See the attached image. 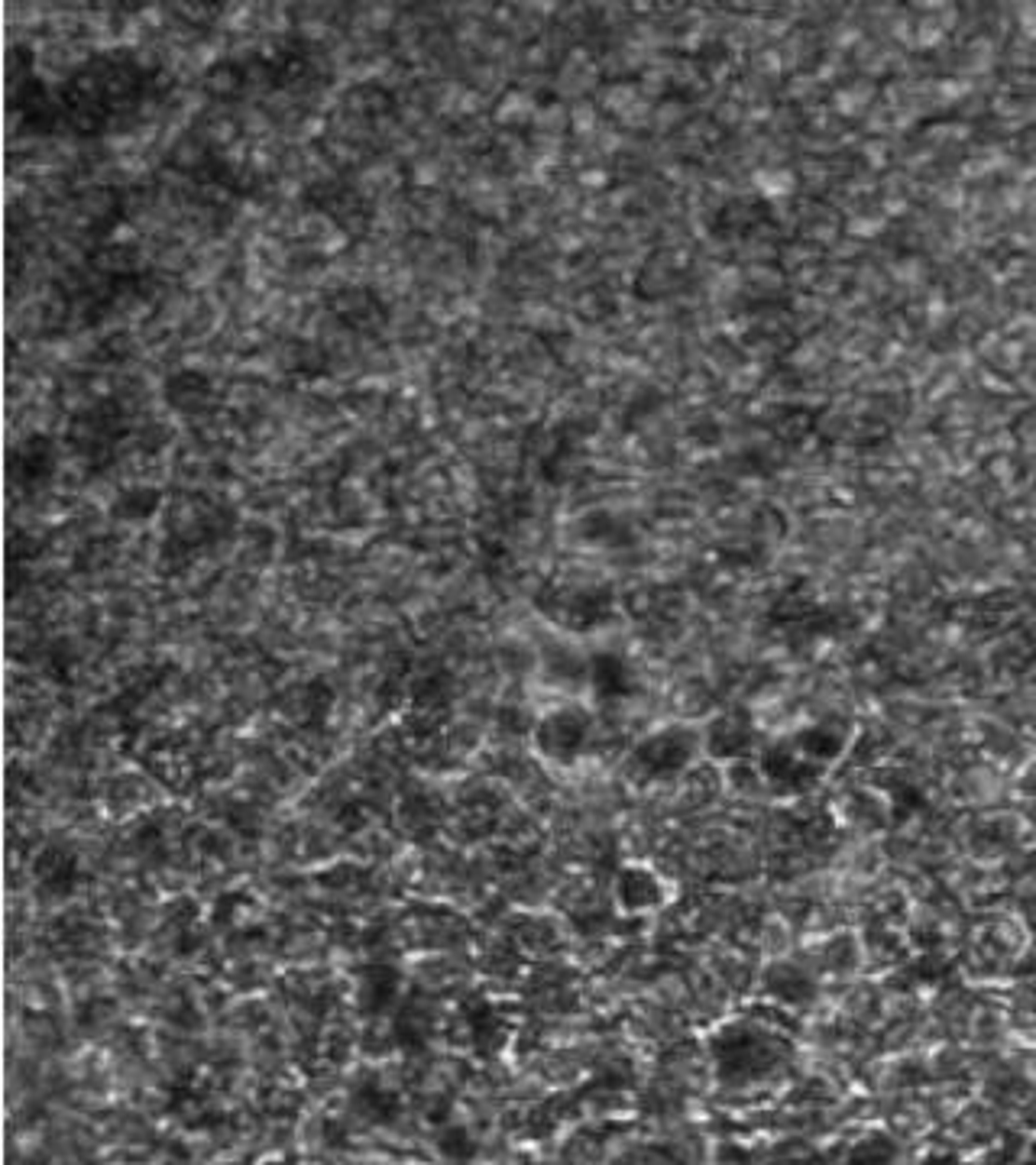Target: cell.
I'll return each mask as SVG.
<instances>
[{
	"label": "cell",
	"instance_id": "1",
	"mask_svg": "<svg viewBox=\"0 0 1036 1165\" xmlns=\"http://www.w3.org/2000/svg\"><path fill=\"white\" fill-rule=\"evenodd\" d=\"M535 605L541 616H548L557 629L570 635H593L612 625V618L619 616L616 589L606 583H548L538 589Z\"/></svg>",
	"mask_w": 1036,
	"mask_h": 1165
},
{
	"label": "cell",
	"instance_id": "2",
	"mask_svg": "<svg viewBox=\"0 0 1036 1165\" xmlns=\"http://www.w3.org/2000/svg\"><path fill=\"white\" fill-rule=\"evenodd\" d=\"M781 1052L784 1042L755 1020H729L710 1036L713 1065L729 1081L765 1075L774 1062H781Z\"/></svg>",
	"mask_w": 1036,
	"mask_h": 1165
},
{
	"label": "cell",
	"instance_id": "3",
	"mask_svg": "<svg viewBox=\"0 0 1036 1165\" xmlns=\"http://www.w3.org/2000/svg\"><path fill=\"white\" fill-rule=\"evenodd\" d=\"M700 754H703V728L687 725V722H667L632 745L629 767L651 783L674 780L690 771Z\"/></svg>",
	"mask_w": 1036,
	"mask_h": 1165
},
{
	"label": "cell",
	"instance_id": "4",
	"mask_svg": "<svg viewBox=\"0 0 1036 1165\" xmlns=\"http://www.w3.org/2000/svg\"><path fill=\"white\" fill-rule=\"evenodd\" d=\"M593 735H596V719L580 703L554 706L535 719L531 728V748L541 761L554 767H574L590 752Z\"/></svg>",
	"mask_w": 1036,
	"mask_h": 1165
},
{
	"label": "cell",
	"instance_id": "5",
	"mask_svg": "<svg viewBox=\"0 0 1036 1165\" xmlns=\"http://www.w3.org/2000/svg\"><path fill=\"white\" fill-rule=\"evenodd\" d=\"M755 767H758L765 790H771L774 796H807L820 787L823 774H826L823 767H816L813 761H807L797 752L790 735L765 741L758 758H755Z\"/></svg>",
	"mask_w": 1036,
	"mask_h": 1165
},
{
	"label": "cell",
	"instance_id": "6",
	"mask_svg": "<svg viewBox=\"0 0 1036 1165\" xmlns=\"http://www.w3.org/2000/svg\"><path fill=\"white\" fill-rule=\"evenodd\" d=\"M758 752L761 728L752 710H745V706L716 712L703 725V754H710L719 765H742V761L758 758Z\"/></svg>",
	"mask_w": 1036,
	"mask_h": 1165
},
{
	"label": "cell",
	"instance_id": "7",
	"mask_svg": "<svg viewBox=\"0 0 1036 1165\" xmlns=\"http://www.w3.org/2000/svg\"><path fill=\"white\" fill-rule=\"evenodd\" d=\"M30 877H33V890H36L46 903H62L78 894L81 881H85V864H81V855L72 845L46 842L43 848L33 855Z\"/></svg>",
	"mask_w": 1036,
	"mask_h": 1165
},
{
	"label": "cell",
	"instance_id": "8",
	"mask_svg": "<svg viewBox=\"0 0 1036 1165\" xmlns=\"http://www.w3.org/2000/svg\"><path fill=\"white\" fill-rule=\"evenodd\" d=\"M671 901L667 881L645 861H625L612 874V903L625 916H648Z\"/></svg>",
	"mask_w": 1036,
	"mask_h": 1165
},
{
	"label": "cell",
	"instance_id": "9",
	"mask_svg": "<svg viewBox=\"0 0 1036 1165\" xmlns=\"http://www.w3.org/2000/svg\"><path fill=\"white\" fill-rule=\"evenodd\" d=\"M460 1026L470 1049L476 1055H483V1059L499 1055L506 1049V1042L512 1039V1017H509V1010L499 1000L483 997V994L460 1000Z\"/></svg>",
	"mask_w": 1036,
	"mask_h": 1165
},
{
	"label": "cell",
	"instance_id": "10",
	"mask_svg": "<svg viewBox=\"0 0 1036 1165\" xmlns=\"http://www.w3.org/2000/svg\"><path fill=\"white\" fill-rule=\"evenodd\" d=\"M353 997H357L360 1017H388L402 1004V971L392 962H366L357 974Z\"/></svg>",
	"mask_w": 1036,
	"mask_h": 1165
},
{
	"label": "cell",
	"instance_id": "11",
	"mask_svg": "<svg viewBox=\"0 0 1036 1165\" xmlns=\"http://www.w3.org/2000/svg\"><path fill=\"white\" fill-rule=\"evenodd\" d=\"M586 686L606 706L629 703L638 693V673L619 651H596L586 664Z\"/></svg>",
	"mask_w": 1036,
	"mask_h": 1165
},
{
	"label": "cell",
	"instance_id": "12",
	"mask_svg": "<svg viewBox=\"0 0 1036 1165\" xmlns=\"http://www.w3.org/2000/svg\"><path fill=\"white\" fill-rule=\"evenodd\" d=\"M327 311L347 331H379L388 321V305L363 285H344L327 295Z\"/></svg>",
	"mask_w": 1036,
	"mask_h": 1165
},
{
	"label": "cell",
	"instance_id": "13",
	"mask_svg": "<svg viewBox=\"0 0 1036 1165\" xmlns=\"http://www.w3.org/2000/svg\"><path fill=\"white\" fill-rule=\"evenodd\" d=\"M761 987L781 1007H807L816 997V991H820L816 971L803 962H790V958L768 965L765 974H761Z\"/></svg>",
	"mask_w": 1036,
	"mask_h": 1165
},
{
	"label": "cell",
	"instance_id": "14",
	"mask_svg": "<svg viewBox=\"0 0 1036 1165\" xmlns=\"http://www.w3.org/2000/svg\"><path fill=\"white\" fill-rule=\"evenodd\" d=\"M790 741H794L803 758L813 761L823 771H829V767H833L836 761H842V754L849 752L852 735L842 722L823 719V722H810V725L797 728V732L790 735Z\"/></svg>",
	"mask_w": 1036,
	"mask_h": 1165
},
{
	"label": "cell",
	"instance_id": "15",
	"mask_svg": "<svg viewBox=\"0 0 1036 1165\" xmlns=\"http://www.w3.org/2000/svg\"><path fill=\"white\" fill-rule=\"evenodd\" d=\"M162 399H166V405L172 408V412L185 414V418H198V414H204L214 405L217 388L208 373L188 366V370H175L172 376L162 383Z\"/></svg>",
	"mask_w": 1036,
	"mask_h": 1165
},
{
	"label": "cell",
	"instance_id": "16",
	"mask_svg": "<svg viewBox=\"0 0 1036 1165\" xmlns=\"http://www.w3.org/2000/svg\"><path fill=\"white\" fill-rule=\"evenodd\" d=\"M59 451L52 444V438L46 434H30L20 440V447L13 451V476L20 486H43L56 476Z\"/></svg>",
	"mask_w": 1036,
	"mask_h": 1165
},
{
	"label": "cell",
	"instance_id": "17",
	"mask_svg": "<svg viewBox=\"0 0 1036 1165\" xmlns=\"http://www.w3.org/2000/svg\"><path fill=\"white\" fill-rule=\"evenodd\" d=\"M392 1033L395 1042L408 1052L415 1049H425L434 1036V1013L428 1004L421 1000H408V1004H399V1010L392 1013Z\"/></svg>",
	"mask_w": 1036,
	"mask_h": 1165
},
{
	"label": "cell",
	"instance_id": "18",
	"mask_svg": "<svg viewBox=\"0 0 1036 1165\" xmlns=\"http://www.w3.org/2000/svg\"><path fill=\"white\" fill-rule=\"evenodd\" d=\"M162 489L159 486H146V482H136V486H127L114 495L111 502V515L124 524H146L159 515L162 508Z\"/></svg>",
	"mask_w": 1036,
	"mask_h": 1165
},
{
	"label": "cell",
	"instance_id": "19",
	"mask_svg": "<svg viewBox=\"0 0 1036 1165\" xmlns=\"http://www.w3.org/2000/svg\"><path fill=\"white\" fill-rule=\"evenodd\" d=\"M580 537L586 544H599V548H629L635 541V531L625 518L599 508V512H586L580 518Z\"/></svg>",
	"mask_w": 1036,
	"mask_h": 1165
},
{
	"label": "cell",
	"instance_id": "20",
	"mask_svg": "<svg viewBox=\"0 0 1036 1165\" xmlns=\"http://www.w3.org/2000/svg\"><path fill=\"white\" fill-rule=\"evenodd\" d=\"M586 664L590 660H580L577 654H570L567 647L561 644H551L544 647V677L551 684H561V686H574V684H586Z\"/></svg>",
	"mask_w": 1036,
	"mask_h": 1165
},
{
	"label": "cell",
	"instance_id": "21",
	"mask_svg": "<svg viewBox=\"0 0 1036 1165\" xmlns=\"http://www.w3.org/2000/svg\"><path fill=\"white\" fill-rule=\"evenodd\" d=\"M353 1101H357V1107L376 1123H388V1120H395V1114H399V1098H395V1094L383 1085H360L357 1094H353Z\"/></svg>",
	"mask_w": 1036,
	"mask_h": 1165
},
{
	"label": "cell",
	"instance_id": "22",
	"mask_svg": "<svg viewBox=\"0 0 1036 1165\" xmlns=\"http://www.w3.org/2000/svg\"><path fill=\"white\" fill-rule=\"evenodd\" d=\"M888 809H891V820H910L923 809V790L913 787V783L901 780L894 790L888 793Z\"/></svg>",
	"mask_w": 1036,
	"mask_h": 1165
},
{
	"label": "cell",
	"instance_id": "23",
	"mask_svg": "<svg viewBox=\"0 0 1036 1165\" xmlns=\"http://www.w3.org/2000/svg\"><path fill=\"white\" fill-rule=\"evenodd\" d=\"M327 712H331V690H327V684H321V680H315V684L305 686V699H302L305 725L318 728L327 719Z\"/></svg>",
	"mask_w": 1036,
	"mask_h": 1165
},
{
	"label": "cell",
	"instance_id": "24",
	"mask_svg": "<svg viewBox=\"0 0 1036 1165\" xmlns=\"http://www.w3.org/2000/svg\"><path fill=\"white\" fill-rule=\"evenodd\" d=\"M402 813H405V822H408V833H418L421 835V829H428V833H431V826H428L425 822V816L431 813V816H438V809H434V800H428V796H415V800H408L405 806H402Z\"/></svg>",
	"mask_w": 1036,
	"mask_h": 1165
},
{
	"label": "cell",
	"instance_id": "25",
	"mask_svg": "<svg viewBox=\"0 0 1036 1165\" xmlns=\"http://www.w3.org/2000/svg\"><path fill=\"white\" fill-rule=\"evenodd\" d=\"M438 1146H441V1153L451 1156V1159H467V1156L473 1153V1140H470V1133L467 1130H460V1127L447 1130V1133L438 1140Z\"/></svg>",
	"mask_w": 1036,
	"mask_h": 1165
}]
</instances>
